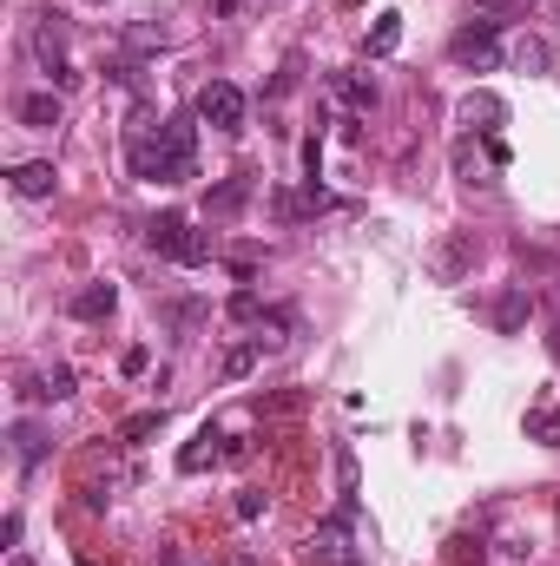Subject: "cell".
Returning <instances> with one entry per match:
<instances>
[{
	"label": "cell",
	"mask_w": 560,
	"mask_h": 566,
	"mask_svg": "<svg viewBox=\"0 0 560 566\" xmlns=\"http://www.w3.org/2000/svg\"><path fill=\"white\" fill-rule=\"evenodd\" d=\"M132 178H145V185H185V178H198V126L185 119V112H172L165 126H132Z\"/></svg>",
	"instance_id": "obj_1"
},
{
	"label": "cell",
	"mask_w": 560,
	"mask_h": 566,
	"mask_svg": "<svg viewBox=\"0 0 560 566\" xmlns=\"http://www.w3.org/2000/svg\"><path fill=\"white\" fill-rule=\"evenodd\" d=\"M145 244H152V257H165V264H178V270L211 264V237L198 231L192 218H178V211H159V218L145 224Z\"/></svg>",
	"instance_id": "obj_2"
},
{
	"label": "cell",
	"mask_w": 560,
	"mask_h": 566,
	"mask_svg": "<svg viewBox=\"0 0 560 566\" xmlns=\"http://www.w3.org/2000/svg\"><path fill=\"white\" fill-rule=\"evenodd\" d=\"M310 560H323V566H363V553H356V494H343L336 514L317 520V534H310Z\"/></svg>",
	"instance_id": "obj_3"
},
{
	"label": "cell",
	"mask_w": 560,
	"mask_h": 566,
	"mask_svg": "<svg viewBox=\"0 0 560 566\" xmlns=\"http://www.w3.org/2000/svg\"><path fill=\"white\" fill-rule=\"evenodd\" d=\"M448 60L462 73H495L501 66V20H468L455 40H448Z\"/></svg>",
	"instance_id": "obj_4"
},
{
	"label": "cell",
	"mask_w": 560,
	"mask_h": 566,
	"mask_svg": "<svg viewBox=\"0 0 560 566\" xmlns=\"http://www.w3.org/2000/svg\"><path fill=\"white\" fill-rule=\"evenodd\" d=\"M33 53H40V66H47V79L53 86H73V60H66V14H40V33H33Z\"/></svg>",
	"instance_id": "obj_5"
},
{
	"label": "cell",
	"mask_w": 560,
	"mask_h": 566,
	"mask_svg": "<svg viewBox=\"0 0 560 566\" xmlns=\"http://www.w3.org/2000/svg\"><path fill=\"white\" fill-rule=\"evenodd\" d=\"M198 119H205L211 132H244V93L231 79H211L205 93H198Z\"/></svg>",
	"instance_id": "obj_6"
},
{
	"label": "cell",
	"mask_w": 560,
	"mask_h": 566,
	"mask_svg": "<svg viewBox=\"0 0 560 566\" xmlns=\"http://www.w3.org/2000/svg\"><path fill=\"white\" fill-rule=\"evenodd\" d=\"M66 310H73V323H106V316L119 310V283H106V277L80 283V290H73V303H66Z\"/></svg>",
	"instance_id": "obj_7"
},
{
	"label": "cell",
	"mask_w": 560,
	"mask_h": 566,
	"mask_svg": "<svg viewBox=\"0 0 560 566\" xmlns=\"http://www.w3.org/2000/svg\"><path fill=\"white\" fill-rule=\"evenodd\" d=\"M20 402H73V369L66 362H47L40 376H20Z\"/></svg>",
	"instance_id": "obj_8"
},
{
	"label": "cell",
	"mask_w": 560,
	"mask_h": 566,
	"mask_svg": "<svg viewBox=\"0 0 560 566\" xmlns=\"http://www.w3.org/2000/svg\"><path fill=\"white\" fill-rule=\"evenodd\" d=\"M251 191H257L251 172H238V178H224V185H211V191H205V218H238V211L251 205Z\"/></svg>",
	"instance_id": "obj_9"
},
{
	"label": "cell",
	"mask_w": 560,
	"mask_h": 566,
	"mask_svg": "<svg viewBox=\"0 0 560 566\" xmlns=\"http://www.w3.org/2000/svg\"><path fill=\"white\" fill-rule=\"evenodd\" d=\"M224 448H231V441H224L218 428L205 422V428H198L192 441H185V448H178V474H205L211 461H224Z\"/></svg>",
	"instance_id": "obj_10"
},
{
	"label": "cell",
	"mask_w": 560,
	"mask_h": 566,
	"mask_svg": "<svg viewBox=\"0 0 560 566\" xmlns=\"http://www.w3.org/2000/svg\"><path fill=\"white\" fill-rule=\"evenodd\" d=\"M7 185H14L20 198H53L60 172H53V158H27V165H14V172H7Z\"/></svg>",
	"instance_id": "obj_11"
},
{
	"label": "cell",
	"mask_w": 560,
	"mask_h": 566,
	"mask_svg": "<svg viewBox=\"0 0 560 566\" xmlns=\"http://www.w3.org/2000/svg\"><path fill=\"white\" fill-rule=\"evenodd\" d=\"M14 119H20V126H33V132H53V126H60V93H20L14 99Z\"/></svg>",
	"instance_id": "obj_12"
},
{
	"label": "cell",
	"mask_w": 560,
	"mask_h": 566,
	"mask_svg": "<svg viewBox=\"0 0 560 566\" xmlns=\"http://www.w3.org/2000/svg\"><path fill=\"white\" fill-rule=\"evenodd\" d=\"M7 441H14V455L20 461H27V468H33V461H47V428H40V422H27V415H20V422L14 428H7Z\"/></svg>",
	"instance_id": "obj_13"
},
{
	"label": "cell",
	"mask_w": 560,
	"mask_h": 566,
	"mask_svg": "<svg viewBox=\"0 0 560 566\" xmlns=\"http://www.w3.org/2000/svg\"><path fill=\"white\" fill-rule=\"evenodd\" d=\"M402 47V14H383L376 27H369V40H363V53L369 60H389V53Z\"/></svg>",
	"instance_id": "obj_14"
},
{
	"label": "cell",
	"mask_w": 560,
	"mask_h": 566,
	"mask_svg": "<svg viewBox=\"0 0 560 566\" xmlns=\"http://www.w3.org/2000/svg\"><path fill=\"white\" fill-rule=\"evenodd\" d=\"M159 428H165V409H139V415H126V422L112 428V435L126 441V448H139V441H152Z\"/></svg>",
	"instance_id": "obj_15"
},
{
	"label": "cell",
	"mask_w": 560,
	"mask_h": 566,
	"mask_svg": "<svg viewBox=\"0 0 560 566\" xmlns=\"http://www.w3.org/2000/svg\"><path fill=\"white\" fill-rule=\"evenodd\" d=\"M330 86L343 93V106H356V112H376V79H363V73H336Z\"/></svg>",
	"instance_id": "obj_16"
},
{
	"label": "cell",
	"mask_w": 560,
	"mask_h": 566,
	"mask_svg": "<svg viewBox=\"0 0 560 566\" xmlns=\"http://www.w3.org/2000/svg\"><path fill=\"white\" fill-rule=\"evenodd\" d=\"M462 119H468V126L481 119V132H495L501 119H508V106H501L495 93H468V99H462Z\"/></svg>",
	"instance_id": "obj_17"
},
{
	"label": "cell",
	"mask_w": 560,
	"mask_h": 566,
	"mask_svg": "<svg viewBox=\"0 0 560 566\" xmlns=\"http://www.w3.org/2000/svg\"><path fill=\"white\" fill-rule=\"evenodd\" d=\"M521 428H528V435L541 441V448H560V409H547V402H534Z\"/></svg>",
	"instance_id": "obj_18"
},
{
	"label": "cell",
	"mask_w": 560,
	"mask_h": 566,
	"mask_svg": "<svg viewBox=\"0 0 560 566\" xmlns=\"http://www.w3.org/2000/svg\"><path fill=\"white\" fill-rule=\"evenodd\" d=\"M224 316H231V323H271V310H264V297H257V290H231Z\"/></svg>",
	"instance_id": "obj_19"
},
{
	"label": "cell",
	"mask_w": 560,
	"mask_h": 566,
	"mask_svg": "<svg viewBox=\"0 0 560 566\" xmlns=\"http://www.w3.org/2000/svg\"><path fill=\"white\" fill-rule=\"evenodd\" d=\"M257 356H264V343H238V349H224V369H218V376H224V382H244V376L257 369Z\"/></svg>",
	"instance_id": "obj_20"
},
{
	"label": "cell",
	"mask_w": 560,
	"mask_h": 566,
	"mask_svg": "<svg viewBox=\"0 0 560 566\" xmlns=\"http://www.w3.org/2000/svg\"><path fill=\"white\" fill-rule=\"evenodd\" d=\"M528 310H534L528 290H508V297L495 303V330H521V323H528Z\"/></svg>",
	"instance_id": "obj_21"
},
{
	"label": "cell",
	"mask_w": 560,
	"mask_h": 566,
	"mask_svg": "<svg viewBox=\"0 0 560 566\" xmlns=\"http://www.w3.org/2000/svg\"><path fill=\"white\" fill-rule=\"evenodd\" d=\"M547 60H554L547 40H521V47H514V66H521V73H547Z\"/></svg>",
	"instance_id": "obj_22"
},
{
	"label": "cell",
	"mask_w": 560,
	"mask_h": 566,
	"mask_svg": "<svg viewBox=\"0 0 560 566\" xmlns=\"http://www.w3.org/2000/svg\"><path fill=\"white\" fill-rule=\"evenodd\" d=\"M145 362H152V349H126V356H119V369H126V376H145Z\"/></svg>",
	"instance_id": "obj_23"
},
{
	"label": "cell",
	"mask_w": 560,
	"mask_h": 566,
	"mask_svg": "<svg viewBox=\"0 0 560 566\" xmlns=\"http://www.w3.org/2000/svg\"><path fill=\"white\" fill-rule=\"evenodd\" d=\"M257 514H264V494L244 488V494H238V520H257Z\"/></svg>",
	"instance_id": "obj_24"
},
{
	"label": "cell",
	"mask_w": 560,
	"mask_h": 566,
	"mask_svg": "<svg viewBox=\"0 0 560 566\" xmlns=\"http://www.w3.org/2000/svg\"><path fill=\"white\" fill-rule=\"evenodd\" d=\"M468 560H481V540L462 534V540H455V566H468Z\"/></svg>",
	"instance_id": "obj_25"
},
{
	"label": "cell",
	"mask_w": 560,
	"mask_h": 566,
	"mask_svg": "<svg viewBox=\"0 0 560 566\" xmlns=\"http://www.w3.org/2000/svg\"><path fill=\"white\" fill-rule=\"evenodd\" d=\"M7 566H33V560H27V553H14V560H7Z\"/></svg>",
	"instance_id": "obj_26"
},
{
	"label": "cell",
	"mask_w": 560,
	"mask_h": 566,
	"mask_svg": "<svg viewBox=\"0 0 560 566\" xmlns=\"http://www.w3.org/2000/svg\"><path fill=\"white\" fill-rule=\"evenodd\" d=\"M343 7H363V0H343Z\"/></svg>",
	"instance_id": "obj_27"
}]
</instances>
